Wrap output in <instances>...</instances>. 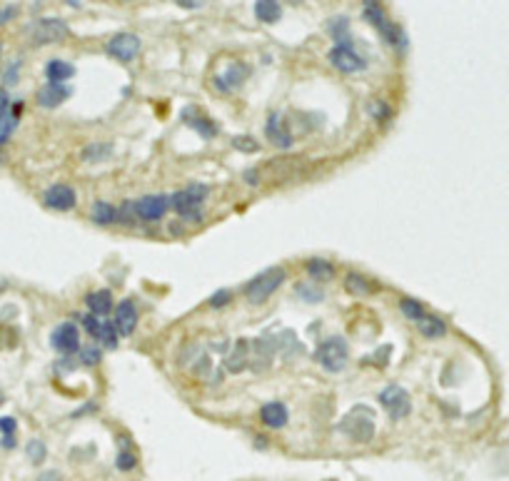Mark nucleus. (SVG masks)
<instances>
[{
  "label": "nucleus",
  "instance_id": "b1692460",
  "mask_svg": "<svg viewBox=\"0 0 509 481\" xmlns=\"http://www.w3.org/2000/svg\"><path fill=\"white\" fill-rule=\"evenodd\" d=\"M267 138H270L272 143L280 145V148H290V138H287V135H282L280 127H277V115L270 117V125H267Z\"/></svg>",
  "mask_w": 509,
  "mask_h": 481
},
{
  "label": "nucleus",
  "instance_id": "a878e982",
  "mask_svg": "<svg viewBox=\"0 0 509 481\" xmlns=\"http://www.w3.org/2000/svg\"><path fill=\"white\" fill-rule=\"evenodd\" d=\"M25 451H28V459H30L33 464H40V461L45 459V444H42V441H30Z\"/></svg>",
  "mask_w": 509,
  "mask_h": 481
},
{
  "label": "nucleus",
  "instance_id": "473e14b6",
  "mask_svg": "<svg viewBox=\"0 0 509 481\" xmlns=\"http://www.w3.org/2000/svg\"><path fill=\"white\" fill-rule=\"evenodd\" d=\"M16 16H18V8H16V6L0 8V25H6V23H11Z\"/></svg>",
  "mask_w": 509,
  "mask_h": 481
},
{
  "label": "nucleus",
  "instance_id": "dca6fc26",
  "mask_svg": "<svg viewBox=\"0 0 509 481\" xmlns=\"http://www.w3.org/2000/svg\"><path fill=\"white\" fill-rule=\"evenodd\" d=\"M417 329L424 334V337L435 339V337H445V332H447V324L442 322L440 317H432V314H424V317L417 322Z\"/></svg>",
  "mask_w": 509,
  "mask_h": 481
},
{
  "label": "nucleus",
  "instance_id": "39448f33",
  "mask_svg": "<svg viewBox=\"0 0 509 481\" xmlns=\"http://www.w3.org/2000/svg\"><path fill=\"white\" fill-rule=\"evenodd\" d=\"M327 58L339 73H360V70L367 68V60L362 58L355 48H350V42H337V45L329 50Z\"/></svg>",
  "mask_w": 509,
  "mask_h": 481
},
{
  "label": "nucleus",
  "instance_id": "4c0bfd02",
  "mask_svg": "<svg viewBox=\"0 0 509 481\" xmlns=\"http://www.w3.org/2000/svg\"><path fill=\"white\" fill-rule=\"evenodd\" d=\"M245 180H247L250 185H257V174H255V172H247V174H245Z\"/></svg>",
  "mask_w": 509,
  "mask_h": 481
},
{
  "label": "nucleus",
  "instance_id": "6e6552de",
  "mask_svg": "<svg viewBox=\"0 0 509 481\" xmlns=\"http://www.w3.org/2000/svg\"><path fill=\"white\" fill-rule=\"evenodd\" d=\"M107 53H110L112 58L122 60V63H130V60H135L140 53V37L133 35V32H120V35L110 37Z\"/></svg>",
  "mask_w": 509,
  "mask_h": 481
},
{
  "label": "nucleus",
  "instance_id": "bb28decb",
  "mask_svg": "<svg viewBox=\"0 0 509 481\" xmlns=\"http://www.w3.org/2000/svg\"><path fill=\"white\" fill-rule=\"evenodd\" d=\"M329 32L334 35V40L345 42V35H347V20L345 18H337V20H329Z\"/></svg>",
  "mask_w": 509,
  "mask_h": 481
},
{
  "label": "nucleus",
  "instance_id": "c85d7f7f",
  "mask_svg": "<svg viewBox=\"0 0 509 481\" xmlns=\"http://www.w3.org/2000/svg\"><path fill=\"white\" fill-rule=\"evenodd\" d=\"M83 324H85V329L93 334V337H98V332H100V319L95 317V314H85L83 317Z\"/></svg>",
  "mask_w": 509,
  "mask_h": 481
},
{
  "label": "nucleus",
  "instance_id": "9b49d317",
  "mask_svg": "<svg viewBox=\"0 0 509 481\" xmlns=\"http://www.w3.org/2000/svg\"><path fill=\"white\" fill-rule=\"evenodd\" d=\"M70 88L63 83H48L42 85L40 90H37V105L42 107H58L60 102H65L70 97Z\"/></svg>",
  "mask_w": 509,
  "mask_h": 481
},
{
  "label": "nucleus",
  "instance_id": "1a4fd4ad",
  "mask_svg": "<svg viewBox=\"0 0 509 481\" xmlns=\"http://www.w3.org/2000/svg\"><path fill=\"white\" fill-rule=\"evenodd\" d=\"M170 207H172V202H170L168 195H148L135 202V215H138L140 220H145V222H155V220L165 217V212H168Z\"/></svg>",
  "mask_w": 509,
  "mask_h": 481
},
{
  "label": "nucleus",
  "instance_id": "4be33fe9",
  "mask_svg": "<svg viewBox=\"0 0 509 481\" xmlns=\"http://www.w3.org/2000/svg\"><path fill=\"white\" fill-rule=\"evenodd\" d=\"M399 309H402L404 317L412 319V322H419V319H422L424 314H427V312H424V307L419 304L417 299H402V302H399Z\"/></svg>",
  "mask_w": 509,
  "mask_h": 481
},
{
  "label": "nucleus",
  "instance_id": "423d86ee",
  "mask_svg": "<svg viewBox=\"0 0 509 481\" xmlns=\"http://www.w3.org/2000/svg\"><path fill=\"white\" fill-rule=\"evenodd\" d=\"M28 35H30L33 42L37 45H45V42H55V40H63L68 35V25L58 18H42V20L33 23L28 28Z\"/></svg>",
  "mask_w": 509,
  "mask_h": 481
},
{
  "label": "nucleus",
  "instance_id": "4468645a",
  "mask_svg": "<svg viewBox=\"0 0 509 481\" xmlns=\"http://www.w3.org/2000/svg\"><path fill=\"white\" fill-rule=\"evenodd\" d=\"M85 304L90 307V314L100 317V314H107L112 309V295L107 290H98L90 292V295L85 297Z\"/></svg>",
  "mask_w": 509,
  "mask_h": 481
},
{
  "label": "nucleus",
  "instance_id": "a211bd4d",
  "mask_svg": "<svg viewBox=\"0 0 509 481\" xmlns=\"http://www.w3.org/2000/svg\"><path fill=\"white\" fill-rule=\"evenodd\" d=\"M93 220H95V225H110L117 220V210L110 202H95L93 205Z\"/></svg>",
  "mask_w": 509,
  "mask_h": 481
},
{
  "label": "nucleus",
  "instance_id": "e433bc0d",
  "mask_svg": "<svg viewBox=\"0 0 509 481\" xmlns=\"http://www.w3.org/2000/svg\"><path fill=\"white\" fill-rule=\"evenodd\" d=\"M60 479V474H55V471H50V474H42L37 481H58Z\"/></svg>",
  "mask_w": 509,
  "mask_h": 481
},
{
  "label": "nucleus",
  "instance_id": "f3484780",
  "mask_svg": "<svg viewBox=\"0 0 509 481\" xmlns=\"http://www.w3.org/2000/svg\"><path fill=\"white\" fill-rule=\"evenodd\" d=\"M255 16L262 23H275L282 16V8L280 3H272V0H257L255 3Z\"/></svg>",
  "mask_w": 509,
  "mask_h": 481
},
{
  "label": "nucleus",
  "instance_id": "7ed1b4c3",
  "mask_svg": "<svg viewBox=\"0 0 509 481\" xmlns=\"http://www.w3.org/2000/svg\"><path fill=\"white\" fill-rule=\"evenodd\" d=\"M315 357H317V362L327 372H339V369H345L347 357H350V349H347V342L342 337H329L320 344L317 355Z\"/></svg>",
  "mask_w": 509,
  "mask_h": 481
},
{
  "label": "nucleus",
  "instance_id": "58836bf2",
  "mask_svg": "<svg viewBox=\"0 0 509 481\" xmlns=\"http://www.w3.org/2000/svg\"><path fill=\"white\" fill-rule=\"evenodd\" d=\"M177 6H182V8H197V6H200V3H187V0H180Z\"/></svg>",
  "mask_w": 509,
  "mask_h": 481
},
{
  "label": "nucleus",
  "instance_id": "2f4dec72",
  "mask_svg": "<svg viewBox=\"0 0 509 481\" xmlns=\"http://www.w3.org/2000/svg\"><path fill=\"white\" fill-rule=\"evenodd\" d=\"M117 466H120L122 471L133 469V466H135V456L130 454V451H122V454L117 456Z\"/></svg>",
  "mask_w": 509,
  "mask_h": 481
},
{
  "label": "nucleus",
  "instance_id": "7c9ffc66",
  "mask_svg": "<svg viewBox=\"0 0 509 481\" xmlns=\"http://www.w3.org/2000/svg\"><path fill=\"white\" fill-rule=\"evenodd\" d=\"M83 364H88V367H93V364H98L100 362V352H98L95 347H88V349H83Z\"/></svg>",
  "mask_w": 509,
  "mask_h": 481
},
{
  "label": "nucleus",
  "instance_id": "2eb2a0df",
  "mask_svg": "<svg viewBox=\"0 0 509 481\" xmlns=\"http://www.w3.org/2000/svg\"><path fill=\"white\" fill-rule=\"evenodd\" d=\"M45 75H48L50 83H65V80H70L75 75V68L70 63H65V60H50L45 65Z\"/></svg>",
  "mask_w": 509,
  "mask_h": 481
},
{
  "label": "nucleus",
  "instance_id": "0eeeda50",
  "mask_svg": "<svg viewBox=\"0 0 509 481\" xmlns=\"http://www.w3.org/2000/svg\"><path fill=\"white\" fill-rule=\"evenodd\" d=\"M50 344H53V349L55 352H60V355H75V352L80 349L78 327H75L73 322L58 324V327L53 329V334H50Z\"/></svg>",
  "mask_w": 509,
  "mask_h": 481
},
{
  "label": "nucleus",
  "instance_id": "cd10ccee",
  "mask_svg": "<svg viewBox=\"0 0 509 481\" xmlns=\"http://www.w3.org/2000/svg\"><path fill=\"white\" fill-rule=\"evenodd\" d=\"M107 155H110V148H107V145H90V148L85 150L83 158L85 160H103V158H107Z\"/></svg>",
  "mask_w": 509,
  "mask_h": 481
},
{
  "label": "nucleus",
  "instance_id": "9d476101",
  "mask_svg": "<svg viewBox=\"0 0 509 481\" xmlns=\"http://www.w3.org/2000/svg\"><path fill=\"white\" fill-rule=\"evenodd\" d=\"M42 202L50 207V210H58V212H68L73 210L75 205H78V195H75V190L70 185H53L45 190V195H42Z\"/></svg>",
  "mask_w": 509,
  "mask_h": 481
},
{
  "label": "nucleus",
  "instance_id": "20e7f679",
  "mask_svg": "<svg viewBox=\"0 0 509 481\" xmlns=\"http://www.w3.org/2000/svg\"><path fill=\"white\" fill-rule=\"evenodd\" d=\"M380 404L385 407V412L390 414V419H404L409 414V409H412V399H409L407 389H402V386L397 384H390L387 389L380 394Z\"/></svg>",
  "mask_w": 509,
  "mask_h": 481
},
{
  "label": "nucleus",
  "instance_id": "f704fd0d",
  "mask_svg": "<svg viewBox=\"0 0 509 481\" xmlns=\"http://www.w3.org/2000/svg\"><path fill=\"white\" fill-rule=\"evenodd\" d=\"M18 68H21V65H18V63H13L11 68H8V73L3 75V80H6V85H11L13 80H18Z\"/></svg>",
  "mask_w": 509,
  "mask_h": 481
},
{
  "label": "nucleus",
  "instance_id": "72a5a7b5",
  "mask_svg": "<svg viewBox=\"0 0 509 481\" xmlns=\"http://www.w3.org/2000/svg\"><path fill=\"white\" fill-rule=\"evenodd\" d=\"M8 110H11V95L6 88H0V117L8 115Z\"/></svg>",
  "mask_w": 509,
  "mask_h": 481
},
{
  "label": "nucleus",
  "instance_id": "aec40b11",
  "mask_svg": "<svg viewBox=\"0 0 509 481\" xmlns=\"http://www.w3.org/2000/svg\"><path fill=\"white\" fill-rule=\"evenodd\" d=\"M308 272L315 277V280H329V277L334 275L332 265H329V262H324V259H310V262H308Z\"/></svg>",
  "mask_w": 509,
  "mask_h": 481
},
{
  "label": "nucleus",
  "instance_id": "f03ea898",
  "mask_svg": "<svg viewBox=\"0 0 509 481\" xmlns=\"http://www.w3.org/2000/svg\"><path fill=\"white\" fill-rule=\"evenodd\" d=\"M205 197H207L205 185H190L185 187V190L175 192V195L170 197V202H172V210L180 217H185V220H200Z\"/></svg>",
  "mask_w": 509,
  "mask_h": 481
},
{
  "label": "nucleus",
  "instance_id": "c9c22d12",
  "mask_svg": "<svg viewBox=\"0 0 509 481\" xmlns=\"http://www.w3.org/2000/svg\"><path fill=\"white\" fill-rule=\"evenodd\" d=\"M3 446H6V449H13V446H16V434H13V437H3Z\"/></svg>",
  "mask_w": 509,
  "mask_h": 481
},
{
  "label": "nucleus",
  "instance_id": "412c9836",
  "mask_svg": "<svg viewBox=\"0 0 509 481\" xmlns=\"http://www.w3.org/2000/svg\"><path fill=\"white\" fill-rule=\"evenodd\" d=\"M345 285H347V290L357 292V295H370V292H375V285H372V282H367L362 275H347Z\"/></svg>",
  "mask_w": 509,
  "mask_h": 481
},
{
  "label": "nucleus",
  "instance_id": "393cba45",
  "mask_svg": "<svg viewBox=\"0 0 509 481\" xmlns=\"http://www.w3.org/2000/svg\"><path fill=\"white\" fill-rule=\"evenodd\" d=\"M230 299H233V292L230 290H218L215 295L207 299V304H210L212 309H223L225 304H230Z\"/></svg>",
  "mask_w": 509,
  "mask_h": 481
},
{
  "label": "nucleus",
  "instance_id": "f8f14e48",
  "mask_svg": "<svg viewBox=\"0 0 509 481\" xmlns=\"http://www.w3.org/2000/svg\"><path fill=\"white\" fill-rule=\"evenodd\" d=\"M135 324H138V309H135V304L130 299L120 302V304H117V312H115V329H117V334H122V337L133 334L135 332Z\"/></svg>",
  "mask_w": 509,
  "mask_h": 481
},
{
  "label": "nucleus",
  "instance_id": "f257e3e1",
  "mask_svg": "<svg viewBox=\"0 0 509 481\" xmlns=\"http://www.w3.org/2000/svg\"><path fill=\"white\" fill-rule=\"evenodd\" d=\"M285 277H287V272L282 270V267H270V270H265L262 275H257L247 287H245V297H247V302H252V304L265 302L272 292L280 290V285L285 282Z\"/></svg>",
  "mask_w": 509,
  "mask_h": 481
},
{
  "label": "nucleus",
  "instance_id": "c756f323",
  "mask_svg": "<svg viewBox=\"0 0 509 481\" xmlns=\"http://www.w3.org/2000/svg\"><path fill=\"white\" fill-rule=\"evenodd\" d=\"M18 429V422L13 417H0V432H3V437H13Z\"/></svg>",
  "mask_w": 509,
  "mask_h": 481
},
{
  "label": "nucleus",
  "instance_id": "ddd939ff",
  "mask_svg": "<svg viewBox=\"0 0 509 481\" xmlns=\"http://www.w3.org/2000/svg\"><path fill=\"white\" fill-rule=\"evenodd\" d=\"M287 407L285 404H280V402H270V404H265L262 407V412H260V419H262V424L265 427H270V429H282L287 424Z\"/></svg>",
  "mask_w": 509,
  "mask_h": 481
},
{
  "label": "nucleus",
  "instance_id": "5701e85b",
  "mask_svg": "<svg viewBox=\"0 0 509 481\" xmlns=\"http://www.w3.org/2000/svg\"><path fill=\"white\" fill-rule=\"evenodd\" d=\"M98 339H100L105 347H117V329L112 322H103L100 324V332H98Z\"/></svg>",
  "mask_w": 509,
  "mask_h": 481
},
{
  "label": "nucleus",
  "instance_id": "6ab92c4d",
  "mask_svg": "<svg viewBox=\"0 0 509 481\" xmlns=\"http://www.w3.org/2000/svg\"><path fill=\"white\" fill-rule=\"evenodd\" d=\"M18 127V112H8V115L0 117V148L11 140V135L16 133Z\"/></svg>",
  "mask_w": 509,
  "mask_h": 481
}]
</instances>
